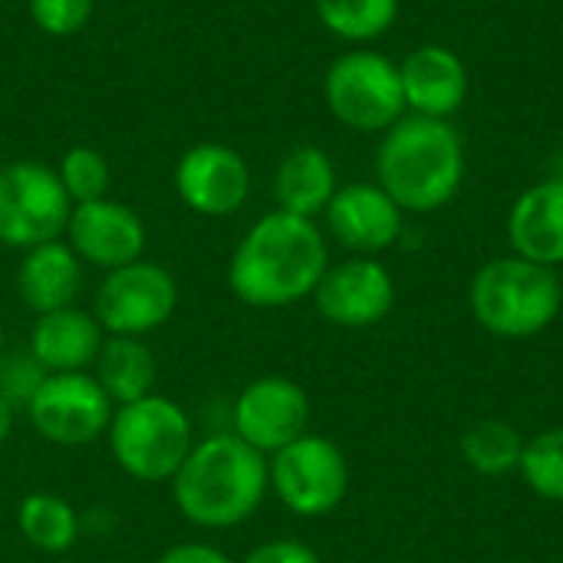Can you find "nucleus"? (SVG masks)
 <instances>
[{"label": "nucleus", "instance_id": "1", "mask_svg": "<svg viewBox=\"0 0 563 563\" xmlns=\"http://www.w3.org/2000/svg\"><path fill=\"white\" fill-rule=\"evenodd\" d=\"M330 267L327 238L310 218L271 211L247 228L228 264L231 294L254 310H280L313 297Z\"/></svg>", "mask_w": 563, "mask_h": 563}, {"label": "nucleus", "instance_id": "2", "mask_svg": "<svg viewBox=\"0 0 563 563\" xmlns=\"http://www.w3.org/2000/svg\"><path fill=\"white\" fill-rule=\"evenodd\" d=\"M168 485L185 521L205 531H228L251 521L264 505L271 492L267 455L234 432L208 435L195 442Z\"/></svg>", "mask_w": 563, "mask_h": 563}, {"label": "nucleus", "instance_id": "3", "mask_svg": "<svg viewBox=\"0 0 563 563\" xmlns=\"http://www.w3.org/2000/svg\"><path fill=\"white\" fill-rule=\"evenodd\" d=\"M465 181V145L449 119L406 112L376 148V185L409 214L445 208Z\"/></svg>", "mask_w": 563, "mask_h": 563}, {"label": "nucleus", "instance_id": "4", "mask_svg": "<svg viewBox=\"0 0 563 563\" xmlns=\"http://www.w3.org/2000/svg\"><path fill=\"white\" fill-rule=\"evenodd\" d=\"M563 280L554 267L518 254L495 257L472 277L468 303L482 330L501 340H531L561 317Z\"/></svg>", "mask_w": 563, "mask_h": 563}, {"label": "nucleus", "instance_id": "5", "mask_svg": "<svg viewBox=\"0 0 563 563\" xmlns=\"http://www.w3.org/2000/svg\"><path fill=\"white\" fill-rule=\"evenodd\" d=\"M106 439L115 465L142 485L172 482L195 449V429L185 406L162 393L115 406Z\"/></svg>", "mask_w": 563, "mask_h": 563}, {"label": "nucleus", "instance_id": "6", "mask_svg": "<svg viewBox=\"0 0 563 563\" xmlns=\"http://www.w3.org/2000/svg\"><path fill=\"white\" fill-rule=\"evenodd\" d=\"M323 96L336 122L366 135L393 129L409 112L399 66L376 49L336 56L323 76Z\"/></svg>", "mask_w": 563, "mask_h": 563}, {"label": "nucleus", "instance_id": "7", "mask_svg": "<svg viewBox=\"0 0 563 563\" xmlns=\"http://www.w3.org/2000/svg\"><path fill=\"white\" fill-rule=\"evenodd\" d=\"M271 488L297 518H327L350 492V462L343 449L323 435H300L267 459Z\"/></svg>", "mask_w": 563, "mask_h": 563}, {"label": "nucleus", "instance_id": "8", "mask_svg": "<svg viewBox=\"0 0 563 563\" xmlns=\"http://www.w3.org/2000/svg\"><path fill=\"white\" fill-rule=\"evenodd\" d=\"M73 201L56 175L43 162H10L0 168V244L30 251L46 241H59L69 221Z\"/></svg>", "mask_w": 563, "mask_h": 563}, {"label": "nucleus", "instance_id": "9", "mask_svg": "<svg viewBox=\"0 0 563 563\" xmlns=\"http://www.w3.org/2000/svg\"><path fill=\"white\" fill-rule=\"evenodd\" d=\"M178 307V280L155 261H132L109 271L96 290L92 317L106 336H139L162 330Z\"/></svg>", "mask_w": 563, "mask_h": 563}, {"label": "nucleus", "instance_id": "10", "mask_svg": "<svg viewBox=\"0 0 563 563\" xmlns=\"http://www.w3.org/2000/svg\"><path fill=\"white\" fill-rule=\"evenodd\" d=\"M112 412L115 406L92 373H49L26 406L36 435L63 449L99 442Z\"/></svg>", "mask_w": 563, "mask_h": 563}, {"label": "nucleus", "instance_id": "11", "mask_svg": "<svg viewBox=\"0 0 563 563\" xmlns=\"http://www.w3.org/2000/svg\"><path fill=\"white\" fill-rule=\"evenodd\" d=\"M234 435L257 449L261 455H274L307 435L310 426V396L300 383L287 376H261L247 383L231 409Z\"/></svg>", "mask_w": 563, "mask_h": 563}, {"label": "nucleus", "instance_id": "12", "mask_svg": "<svg viewBox=\"0 0 563 563\" xmlns=\"http://www.w3.org/2000/svg\"><path fill=\"white\" fill-rule=\"evenodd\" d=\"M317 313L343 330H366L389 317L396 303L393 274L376 257L353 254L343 264H330L313 290Z\"/></svg>", "mask_w": 563, "mask_h": 563}, {"label": "nucleus", "instance_id": "13", "mask_svg": "<svg viewBox=\"0 0 563 563\" xmlns=\"http://www.w3.org/2000/svg\"><path fill=\"white\" fill-rule=\"evenodd\" d=\"M175 191L195 214L228 218L251 195V168L244 155L221 142L191 145L175 165Z\"/></svg>", "mask_w": 563, "mask_h": 563}, {"label": "nucleus", "instance_id": "14", "mask_svg": "<svg viewBox=\"0 0 563 563\" xmlns=\"http://www.w3.org/2000/svg\"><path fill=\"white\" fill-rule=\"evenodd\" d=\"M63 234L82 264H92L106 274L119 271L132 261H142V254H145L142 218L115 198L73 205Z\"/></svg>", "mask_w": 563, "mask_h": 563}, {"label": "nucleus", "instance_id": "15", "mask_svg": "<svg viewBox=\"0 0 563 563\" xmlns=\"http://www.w3.org/2000/svg\"><path fill=\"white\" fill-rule=\"evenodd\" d=\"M323 214L336 244L360 257H373L399 241L406 211L376 181H356L336 188Z\"/></svg>", "mask_w": 563, "mask_h": 563}, {"label": "nucleus", "instance_id": "16", "mask_svg": "<svg viewBox=\"0 0 563 563\" xmlns=\"http://www.w3.org/2000/svg\"><path fill=\"white\" fill-rule=\"evenodd\" d=\"M402 92H406V109L412 115H429V119H452L468 96V69L462 56L442 43H422L416 46L402 63Z\"/></svg>", "mask_w": 563, "mask_h": 563}, {"label": "nucleus", "instance_id": "17", "mask_svg": "<svg viewBox=\"0 0 563 563\" xmlns=\"http://www.w3.org/2000/svg\"><path fill=\"white\" fill-rule=\"evenodd\" d=\"M106 343V330L89 310L63 307L40 313L30 330V353L46 373H89L99 350Z\"/></svg>", "mask_w": 563, "mask_h": 563}, {"label": "nucleus", "instance_id": "18", "mask_svg": "<svg viewBox=\"0 0 563 563\" xmlns=\"http://www.w3.org/2000/svg\"><path fill=\"white\" fill-rule=\"evenodd\" d=\"M508 241L525 261L563 264V178L538 181L518 195L508 211Z\"/></svg>", "mask_w": 563, "mask_h": 563}, {"label": "nucleus", "instance_id": "19", "mask_svg": "<svg viewBox=\"0 0 563 563\" xmlns=\"http://www.w3.org/2000/svg\"><path fill=\"white\" fill-rule=\"evenodd\" d=\"M82 287V261L66 241H46L23 251L16 267V294L40 317L73 307Z\"/></svg>", "mask_w": 563, "mask_h": 563}, {"label": "nucleus", "instance_id": "20", "mask_svg": "<svg viewBox=\"0 0 563 563\" xmlns=\"http://www.w3.org/2000/svg\"><path fill=\"white\" fill-rule=\"evenodd\" d=\"M336 168L320 145H297L290 148L274 175V198L277 208L297 218H317L327 211L330 198L336 195Z\"/></svg>", "mask_w": 563, "mask_h": 563}, {"label": "nucleus", "instance_id": "21", "mask_svg": "<svg viewBox=\"0 0 563 563\" xmlns=\"http://www.w3.org/2000/svg\"><path fill=\"white\" fill-rule=\"evenodd\" d=\"M92 376L106 389L112 406H129L155 393L158 360L139 336H106L92 363Z\"/></svg>", "mask_w": 563, "mask_h": 563}, {"label": "nucleus", "instance_id": "22", "mask_svg": "<svg viewBox=\"0 0 563 563\" xmlns=\"http://www.w3.org/2000/svg\"><path fill=\"white\" fill-rule=\"evenodd\" d=\"M16 528L43 554H63L79 541V511L49 492H33L16 508Z\"/></svg>", "mask_w": 563, "mask_h": 563}, {"label": "nucleus", "instance_id": "23", "mask_svg": "<svg viewBox=\"0 0 563 563\" xmlns=\"http://www.w3.org/2000/svg\"><path fill=\"white\" fill-rule=\"evenodd\" d=\"M525 452V439L515 426L498 419H482L465 429L462 435V459L485 478H501L518 472Z\"/></svg>", "mask_w": 563, "mask_h": 563}, {"label": "nucleus", "instance_id": "24", "mask_svg": "<svg viewBox=\"0 0 563 563\" xmlns=\"http://www.w3.org/2000/svg\"><path fill=\"white\" fill-rule=\"evenodd\" d=\"M317 16L333 36L346 43H369L393 30L399 0H317Z\"/></svg>", "mask_w": 563, "mask_h": 563}, {"label": "nucleus", "instance_id": "25", "mask_svg": "<svg viewBox=\"0 0 563 563\" xmlns=\"http://www.w3.org/2000/svg\"><path fill=\"white\" fill-rule=\"evenodd\" d=\"M518 472L538 498L563 505V429H548L528 439Z\"/></svg>", "mask_w": 563, "mask_h": 563}, {"label": "nucleus", "instance_id": "26", "mask_svg": "<svg viewBox=\"0 0 563 563\" xmlns=\"http://www.w3.org/2000/svg\"><path fill=\"white\" fill-rule=\"evenodd\" d=\"M56 175H59V181H63L73 205L109 198V162L102 158V152H96L89 145L69 148L63 155Z\"/></svg>", "mask_w": 563, "mask_h": 563}, {"label": "nucleus", "instance_id": "27", "mask_svg": "<svg viewBox=\"0 0 563 563\" xmlns=\"http://www.w3.org/2000/svg\"><path fill=\"white\" fill-rule=\"evenodd\" d=\"M46 376L49 373L33 360L30 350H16V353L0 356V393L13 402V409H20V406L26 409Z\"/></svg>", "mask_w": 563, "mask_h": 563}, {"label": "nucleus", "instance_id": "28", "mask_svg": "<svg viewBox=\"0 0 563 563\" xmlns=\"http://www.w3.org/2000/svg\"><path fill=\"white\" fill-rule=\"evenodd\" d=\"M33 23L49 36H73L92 16V0H30Z\"/></svg>", "mask_w": 563, "mask_h": 563}, {"label": "nucleus", "instance_id": "29", "mask_svg": "<svg viewBox=\"0 0 563 563\" xmlns=\"http://www.w3.org/2000/svg\"><path fill=\"white\" fill-rule=\"evenodd\" d=\"M241 563H320V554L313 548H307L303 541L274 538V541H264L254 551H247Z\"/></svg>", "mask_w": 563, "mask_h": 563}, {"label": "nucleus", "instance_id": "30", "mask_svg": "<svg viewBox=\"0 0 563 563\" xmlns=\"http://www.w3.org/2000/svg\"><path fill=\"white\" fill-rule=\"evenodd\" d=\"M155 563H234L221 548L214 544H205V541H181V544H172L168 551L158 554Z\"/></svg>", "mask_w": 563, "mask_h": 563}, {"label": "nucleus", "instance_id": "31", "mask_svg": "<svg viewBox=\"0 0 563 563\" xmlns=\"http://www.w3.org/2000/svg\"><path fill=\"white\" fill-rule=\"evenodd\" d=\"M13 416H16V409H13V402L0 393V445L10 439V432H13Z\"/></svg>", "mask_w": 563, "mask_h": 563}, {"label": "nucleus", "instance_id": "32", "mask_svg": "<svg viewBox=\"0 0 563 563\" xmlns=\"http://www.w3.org/2000/svg\"><path fill=\"white\" fill-rule=\"evenodd\" d=\"M7 353V340H3V320H0V356Z\"/></svg>", "mask_w": 563, "mask_h": 563}, {"label": "nucleus", "instance_id": "33", "mask_svg": "<svg viewBox=\"0 0 563 563\" xmlns=\"http://www.w3.org/2000/svg\"><path fill=\"white\" fill-rule=\"evenodd\" d=\"M561 313H563V297H561Z\"/></svg>", "mask_w": 563, "mask_h": 563}]
</instances>
